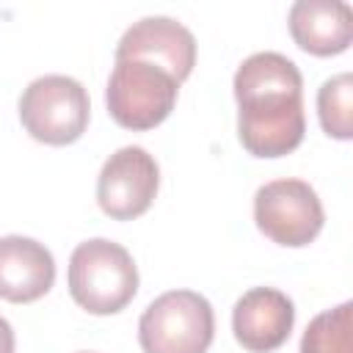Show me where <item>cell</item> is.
<instances>
[{
    "label": "cell",
    "instance_id": "6da1fadb",
    "mask_svg": "<svg viewBox=\"0 0 353 353\" xmlns=\"http://www.w3.org/2000/svg\"><path fill=\"white\" fill-rule=\"evenodd\" d=\"M237 138L254 157H284L306 132L303 77L292 58L265 50L248 55L234 72Z\"/></svg>",
    "mask_w": 353,
    "mask_h": 353
},
{
    "label": "cell",
    "instance_id": "7a4b0ae2",
    "mask_svg": "<svg viewBox=\"0 0 353 353\" xmlns=\"http://www.w3.org/2000/svg\"><path fill=\"white\" fill-rule=\"evenodd\" d=\"M66 284L72 301L88 314H116L138 292V268L121 243L91 237L74 245Z\"/></svg>",
    "mask_w": 353,
    "mask_h": 353
},
{
    "label": "cell",
    "instance_id": "3957f363",
    "mask_svg": "<svg viewBox=\"0 0 353 353\" xmlns=\"http://www.w3.org/2000/svg\"><path fill=\"white\" fill-rule=\"evenodd\" d=\"M179 80L143 58H116L108 77L105 102L110 119L124 130H154L163 124L179 94Z\"/></svg>",
    "mask_w": 353,
    "mask_h": 353
},
{
    "label": "cell",
    "instance_id": "277c9868",
    "mask_svg": "<svg viewBox=\"0 0 353 353\" xmlns=\"http://www.w3.org/2000/svg\"><path fill=\"white\" fill-rule=\"evenodd\" d=\"M212 336V303L193 290H168L157 295L138 320L143 353H207Z\"/></svg>",
    "mask_w": 353,
    "mask_h": 353
},
{
    "label": "cell",
    "instance_id": "5b68a950",
    "mask_svg": "<svg viewBox=\"0 0 353 353\" xmlns=\"http://www.w3.org/2000/svg\"><path fill=\"white\" fill-rule=\"evenodd\" d=\"M91 116L88 91L69 74H44L28 83L19 97V121L28 135L47 146L74 143Z\"/></svg>",
    "mask_w": 353,
    "mask_h": 353
},
{
    "label": "cell",
    "instance_id": "8992f818",
    "mask_svg": "<svg viewBox=\"0 0 353 353\" xmlns=\"http://www.w3.org/2000/svg\"><path fill=\"white\" fill-rule=\"evenodd\" d=\"M256 229L279 245L303 248L325 223L317 190L303 179H273L254 193Z\"/></svg>",
    "mask_w": 353,
    "mask_h": 353
},
{
    "label": "cell",
    "instance_id": "52a82bcc",
    "mask_svg": "<svg viewBox=\"0 0 353 353\" xmlns=\"http://www.w3.org/2000/svg\"><path fill=\"white\" fill-rule=\"evenodd\" d=\"M160 188V165L143 146L116 149L97 176V204L113 221L143 215Z\"/></svg>",
    "mask_w": 353,
    "mask_h": 353
},
{
    "label": "cell",
    "instance_id": "ba28073f",
    "mask_svg": "<svg viewBox=\"0 0 353 353\" xmlns=\"http://www.w3.org/2000/svg\"><path fill=\"white\" fill-rule=\"evenodd\" d=\"M295 325V303L276 287H254L243 292L232 309V331L248 353L279 350Z\"/></svg>",
    "mask_w": 353,
    "mask_h": 353
},
{
    "label": "cell",
    "instance_id": "9c48e42d",
    "mask_svg": "<svg viewBox=\"0 0 353 353\" xmlns=\"http://www.w3.org/2000/svg\"><path fill=\"white\" fill-rule=\"evenodd\" d=\"M116 58L152 61L185 83L196 66V39L171 17H143L124 30L116 44Z\"/></svg>",
    "mask_w": 353,
    "mask_h": 353
},
{
    "label": "cell",
    "instance_id": "30bf717a",
    "mask_svg": "<svg viewBox=\"0 0 353 353\" xmlns=\"http://www.w3.org/2000/svg\"><path fill=\"white\" fill-rule=\"evenodd\" d=\"M55 284V259L50 248L33 237H0V298L11 303H33Z\"/></svg>",
    "mask_w": 353,
    "mask_h": 353
},
{
    "label": "cell",
    "instance_id": "8fae6325",
    "mask_svg": "<svg viewBox=\"0 0 353 353\" xmlns=\"http://www.w3.org/2000/svg\"><path fill=\"white\" fill-rule=\"evenodd\" d=\"M295 44L317 58L339 55L353 41V11L342 0H298L287 14Z\"/></svg>",
    "mask_w": 353,
    "mask_h": 353
},
{
    "label": "cell",
    "instance_id": "7c38bea8",
    "mask_svg": "<svg viewBox=\"0 0 353 353\" xmlns=\"http://www.w3.org/2000/svg\"><path fill=\"white\" fill-rule=\"evenodd\" d=\"M317 116L325 135L336 141L353 138V74L339 72L317 91Z\"/></svg>",
    "mask_w": 353,
    "mask_h": 353
},
{
    "label": "cell",
    "instance_id": "4fadbf2b",
    "mask_svg": "<svg viewBox=\"0 0 353 353\" xmlns=\"http://www.w3.org/2000/svg\"><path fill=\"white\" fill-rule=\"evenodd\" d=\"M350 312L353 303L345 301L312 317L301 336V353H353Z\"/></svg>",
    "mask_w": 353,
    "mask_h": 353
},
{
    "label": "cell",
    "instance_id": "5bb4252c",
    "mask_svg": "<svg viewBox=\"0 0 353 353\" xmlns=\"http://www.w3.org/2000/svg\"><path fill=\"white\" fill-rule=\"evenodd\" d=\"M17 347V336H14V328L6 317H0V353H14Z\"/></svg>",
    "mask_w": 353,
    "mask_h": 353
},
{
    "label": "cell",
    "instance_id": "9a60e30c",
    "mask_svg": "<svg viewBox=\"0 0 353 353\" xmlns=\"http://www.w3.org/2000/svg\"><path fill=\"white\" fill-rule=\"evenodd\" d=\"M80 353H88V350H80Z\"/></svg>",
    "mask_w": 353,
    "mask_h": 353
}]
</instances>
